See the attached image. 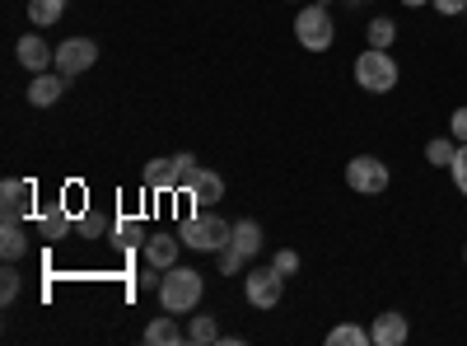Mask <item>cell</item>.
<instances>
[{
    "instance_id": "obj_1",
    "label": "cell",
    "mask_w": 467,
    "mask_h": 346,
    "mask_svg": "<svg viewBox=\"0 0 467 346\" xmlns=\"http://www.w3.org/2000/svg\"><path fill=\"white\" fill-rule=\"evenodd\" d=\"M202 290H206V281H202V272L197 267H169L164 272V286H160V304H164V314H192L202 304Z\"/></svg>"
},
{
    "instance_id": "obj_2",
    "label": "cell",
    "mask_w": 467,
    "mask_h": 346,
    "mask_svg": "<svg viewBox=\"0 0 467 346\" xmlns=\"http://www.w3.org/2000/svg\"><path fill=\"white\" fill-rule=\"evenodd\" d=\"M178 239H182V248L220 253V248H229V239H234V225L220 220L215 211H197V215H187V220L178 225Z\"/></svg>"
},
{
    "instance_id": "obj_3",
    "label": "cell",
    "mask_w": 467,
    "mask_h": 346,
    "mask_svg": "<svg viewBox=\"0 0 467 346\" xmlns=\"http://www.w3.org/2000/svg\"><path fill=\"white\" fill-rule=\"evenodd\" d=\"M350 75H356V85H360L365 94H388V89H398V80H402V70H398V61H393V52H388V47L360 52Z\"/></svg>"
},
{
    "instance_id": "obj_4",
    "label": "cell",
    "mask_w": 467,
    "mask_h": 346,
    "mask_svg": "<svg viewBox=\"0 0 467 346\" xmlns=\"http://www.w3.org/2000/svg\"><path fill=\"white\" fill-rule=\"evenodd\" d=\"M332 37H337V28H332L327 5H304V10L295 15V43H299L304 52H327Z\"/></svg>"
},
{
    "instance_id": "obj_5",
    "label": "cell",
    "mask_w": 467,
    "mask_h": 346,
    "mask_svg": "<svg viewBox=\"0 0 467 346\" xmlns=\"http://www.w3.org/2000/svg\"><path fill=\"white\" fill-rule=\"evenodd\" d=\"M346 187L360 197H379V192H388V164L379 155H356L346 164Z\"/></svg>"
},
{
    "instance_id": "obj_6",
    "label": "cell",
    "mask_w": 467,
    "mask_h": 346,
    "mask_svg": "<svg viewBox=\"0 0 467 346\" xmlns=\"http://www.w3.org/2000/svg\"><path fill=\"white\" fill-rule=\"evenodd\" d=\"M244 290H248L253 309H276L281 295H285V277L276 272V267H257V272L244 281Z\"/></svg>"
},
{
    "instance_id": "obj_7",
    "label": "cell",
    "mask_w": 467,
    "mask_h": 346,
    "mask_svg": "<svg viewBox=\"0 0 467 346\" xmlns=\"http://www.w3.org/2000/svg\"><path fill=\"white\" fill-rule=\"evenodd\" d=\"M99 61V43H94V37H66V43L57 47V70L66 75V80H70V75H80V70H89Z\"/></svg>"
},
{
    "instance_id": "obj_8",
    "label": "cell",
    "mask_w": 467,
    "mask_h": 346,
    "mask_svg": "<svg viewBox=\"0 0 467 346\" xmlns=\"http://www.w3.org/2000/svg\"><path fill=\"white\" fill-rule=\"evenodd\" d=\"M33 197H37V187L28 178H5V183H0V215H5V220H24L33 211Z\"/></svg>"
},
{
    "instance_id": "obj_9",
    "label": "cell",
    "mask_w": 467,
    "mask_h": 346,
    "mask_svg": "<svg viewBox=\"0 0 467 346\" xmlns=\"http://www.w3.org/2000/svg\"><path fill=\"white\" fill-rule=\"evenodd\" d=\"M407 337H411V323H407V314H398V309L379 314L374 328H369V341H374V346H402Z\"/></svg>"
},
{
    "instance_id": "obj_10",
    "label": "cell",
    "mask_w": 467,
    "mask_h": 346,
    "mask_svg": "<svg viewBox=\"0 0 467 346\" xmlns=\"http://www.w3.org/2000/svg\"><path fill=\"white\" fill-rule=\"evenodd\" d=\"M61 94H66V75L57 70H37V80L28 85V103L33 108H52V103H61Z\"/></svg>"
},
{
    "instance_id": "obj_11",
    "label": "cell",
    "mask_w": 467,
    "mask_h": 346,
    "mask_svg": "<svg viewBox=\"0 0 467 346\" xmlns=\"http://www.w3.org/2000/svg\"><path fill=\"white\" fill-rule=\"evenodd\" d=\"M15 57H19V66H24V70H47V66L57 61V52H52L37 33H24V37H19Z\"/></svg>"
},
{
    "instance_id": "obj_12",
    "label": "cell",
    "mask_w": 467,
    "mask_h": 346,
    "mask_svg": "<svg viewBox=\"0 0 467 346\" xmlns=\"http://www.w3.org/2000/svg\"><path fill=\"white\" fill-rule=\"evenodd\" d=\"M187 197L197 202L202 211H206V206H215V202L224 197V178H220V173H211V169H197V178H192V187H187Z\"/></svg>"
},
{
    "instance_id": "obj_13",
    "label": "cell",
    "mask_w": 467,
    "mask_h": 346,
    "mask_svg": "<svg viewBox=\"0 0 467 346\" xmlns=\"http://www.w3.org/2000/svg\"><path fill=\"white\" fill-rule=\"evenodd\" d=\"M178 248H182V239H173V235H154V239H145V262H150V267H160V272H169V267L178 262Z\"/></svg>"
},
{
    "instance_id": "obj_14",
    "label": "cell",
    "mask_w": 467,
    "mask_h": 346,
    "mask_svg": "<svg viewBox=\"0 0 467 346\" xmlns=\"http://www.w3.org/2000/svg\"><path fill=\"white\" fill-rule=\"evenodd\" d=\"M145 346H178V341H187V332L178 328V314H164V319H154L145 332Z\"/></svg>"
},
{
    "instance_id": "obj_15",
    "label": "cell",
    "mask_w": 467,
    "mask_h": 346,
    "mask_svg": "<svg viewBox=\"0 0 467 346\" xmlns=\"http://www.w3.org/2000/svg\"><path fill=\"white\" fill-rule=\"evenodd\" d=\"M0 253H5V262H19L28 253V229L24 220H5V229H0Z\"/></svg>"
},
{
    "instance_id": "obj_16",
    "label": "cell",
    "mask_w": 467,
    "mask_h": 346,
    "mask_svg": "<svg viewBox=\"0 0 467 346\" xmlns=\"http://www.w3.org/2000/svg\"><path fill=\"white\" fill-rule=\"evenodd\" d=\"M140 183H145L150 192H178V183H173V160H150L145 173H140Z\"/></svg>"
},
{
    "instance_id": "obj_17",
    "label": "cell",
    "mask_w": 467,
    "mask_h": 346,
    "mask_svg": "<svg viewBox=\"0 0 467 346\" xmlns=\"http://www.w3.org/2000/svg\"><path fill=\"white\" fill-rule=\"evenodd\" d=\"M229 248H239L244 257H253V253L262 248V225H257V220H239V225H234Z\"/></svg>"
},
{
    "instance_id": "obj_18",
    "label": "cell",
    "mask_w": 467,
    "mask_h": 346,
    "mask_svg": "<svg viewBox=\"0 0 467 346\" xmlns=\"http://www.w3.org/2000/svg\"><path fill=\"white\" fill-rule=\"evenodd\" d=\"M37 229H43V239H47V244H61V239L70 235V215H66V206H61V211L47 206V211H43V225H37Z\"/></svg>"
},
{
    "instance_id": "obj_19",
    "label": "cell",
    "mask_w": 467,
    "mask_h": 346,
    "mask_svg": "<svg viewBox=\"0 0 467 346\" xmlns=\"http://www.w3.org/2000/svg\"><path fill=\"white\" fill-rule=\"evenodd\" d=\"M453 155H458V141L453 136H435L431 145H425V160H431L435 169H453Z\"/></svg>"
},
{
    "instance_id": "obj_20",
    "label": "cell",
    "mask_w": 467,
    "mask_h": 346,
    "mask_svg": "<svg viewBox=\"0 0 467 346\" xmlns=\"http://www.w3.org/2000/svg\"><path fill=\"white\" fill-rule=\"evenodd\" d=\"M365 341H369V328H360V323H337L327 332V346H365Z\"/></svg>"
},
{
    "instance_id": "obj_21",
    "label": "cell",
    "mask_w": 467,
    "mask_h": 346,
    "mask_svg": "<svg viewBox=\"0 0 467 346\" xmlns=\"http://www.w3.org/2000/svg\"><path fill=\"white\" fill-rule=\"evenodd\" d=\"M187 341H197V346H211V341H220V328H215V319L211 314H197L187 323Z\"/></svg>"
},
{
    "instance_id": "obj_22",
    "label": "cell",
    "mask_w": 467,
    "mask_h": 346,
    "mask_svg": "<svg viewBox=\"0 0 467 346\" xmlns=\"http://www.w3.org/2000/svg\"><path fill=\"white\" fill-rule=\"evenodd\" d=\"M61 10H66V0H28V15H33V24H37V28L57 24V19H61Z\"/></svg>"
},
{
    "instance_id": "obj_23",
    "label": "cell",
    "mask_w": 467,
    "mask_h": 346,
    "mask_svg": "<svg viewBox=\"0 0 467 346\" xmlns=\"http://www.w3.org/2000/svg\"><path fill=\"white\" fill-rule=\"evenodd\" d=\"M112 239H117V248H122V253H127V248H136V244H140V220L122 215V220L112 225Z\"/></svg>"
},
{
    "instance_id": "obj_24",
    "label": "cell",
    "mask_w": 467,
    "mask_h": 346,
    "mask_svg": "<svg viewBox=\"0 0 467 346\" xmlns=\"http://www.w3.org/2000/svg\"><path fill=\"white\" fill-rule=\"evenodd\" d=\"M393 37H398V24L388 19V15L369 19V47H393Z\"/></svg>"
},
{
    "instance_id": "obj_25",
    "label": "cell",
    "mask_w": 467,
    "mask_h": 346,
    "mask_svg": "<svg viewBox=\"0 0 467 346\" xmlns=\"http://www.w3.org/2000/svg\"><path fill=\"white\" fill-rule=\"evenodd\" d=\"M197 169H202V164H197V155H187V150H182V155L173 160V183H178V192H187V187H192Z\"/></svg>"
},
{
    "instance_id": "obj_26",
    "label": "cell",
    "mask_w": 467,
    "mask_h": 346,
    "mask_svg": "<svg viewBox=\"0 0 467 346\" xmlns=\"http://www.w3.org/2000/svg\"><path fill=\"white\" fill-rule=\"evenodd\" d=\"M80 235H85V239H108V235H112V225H108L99 211H89V215L80 220Z\"/></svg>"
},
{
    "instance_id": "obj_27",
    "label": "cell",
    "mask_w": 467,
    "mask_h": 346,
    "mask_svg": "<svg viewBox=\"0 0 467 346\" xmlns=\"http://www.w3.org/2000/svg\"><path fill=\"white\" fill-rule=\"evenodd\" d=\"M19 272H15V267H5V272H0V304H15V295H19Z\"/></svg>"
},
{
    "instance_id": "obj_28",
    "label": "cell",
    "mask_w": 467,
    "mask_h": 346,
    "mask_svg": "<svg viewBox=\"0 0 467 346\" xmlns=\"http://www.w3.org/2000/svg\"><path fill=\"white\" fill-rule=\"evenodd\" d=\"M244 262H248V257H244L239 248H220V272H224V277H239Z\"/></svg>"
},
{
    "instance_id": "obj_29",
    "label": "cell",
    "mask_w": 467,
    "mask_h": 346,
    "mask_svg": "<svg viewBox=\"0 0 467 346\" xmlns=\"http://www.w3.org/2000/svg\"><path fill=\"white\" fill-rule=\"evenodd\" d=\"M271 267H276L281 277H295V272H299V253H295V248H281L276 257H271Z\"/></svg>"
},
{
    "instance_id": "obj_30",
    "label": "cell",
    "mask_w": 467,
    "mask_h": 346,
    "mask_svg": "<svg viewBox=\"0 0 467 346\" xmlns=\"http://www.w3.org/2000/svg\"><path fill=\"white\" fill-rule=\"evenodd\" d=\"M453 183H458V192H462V197H467V145H458V155H453Z\"/></svg>"
},
{
    "instance_id": "obj_31",
    "label": "cell",
    "mask_w": 467,
    "mask_h": 346,
    "mask_svg": "<svg viewBox=\"0 0 467 346\" xmlns=\"http://www.w3.org/2000/svg\"><path fill=\"white\" fill-rule=\"evenodd\" d=\"M449 136L458 145H467V108H453V118H449Z\"/></svg>"
},
{
    "instance_id": "obj_32",
    "label": "cell",
    "mask_w": 467,
    "mask_h": 346,
    "mask_svg": "<svg viewBox=\"0 0 467 346\" xmlns=\"http://www.w3.org/2000/svg\"><path fill=\"white\" fill-rule=\"evenodd\" d=\"M431 5H435L440 15H462V10H467V0H431Z\"/></svg>"
},
{
    "instance_id": "obj_33",
    "label": "cell",
    "mask_w": 467,
    "mask_h": 346,
    "mask_svg": "<svg viewBox=\"0 0 467 346\" xmlns=\"http://www.w3.org/2000/svg\"><path fill=\"white\" fill-rule=\"evenodd\" d=\"M402 5H407V10H420V5H431V0H402Z\"/></svg>"
},
{
    "instance_id": "obj_34",
    "label": "cell",
    "mask_w": 467,
    "mask_h": 346,
    "mask_svg": "<svg viewBox=\"0 0 467 346\" xmlns=\"http://www.w3.org/2000/svg\"><path fill=\"white\" fill-rule=\"evenodd\" d=\"M462 262H467V248H462Z\"/></svg>"
},
{
    "instance_id": "obj_35",
    "label": "cell",
    "mask_w": 467,
    "mask_h": 346,
    "mask_svg": "<svg viewBox=\"0 0 467 346\" xmlns=\"http://www.w3.org/2000/svg\"><path fill=\"white\" fill-rule=\"evenodd\" d=\"M360 5H369V0H360Z\"/></svg>"
},
{
    "instance_id": "obj_36",
    "label": "cell",
    "mask_w": 467,
    "mask_h": 346,
    "mask_svg": "<svg viewBox=\"0 0 467 346\" xmlns=\"http://www.w3.org/2000/svg\"><path fill=\"white\" fill-rule=\"evenodd\" d=\"M462 15H467V10H462Z\"/></svg>"
}]
</instances>
